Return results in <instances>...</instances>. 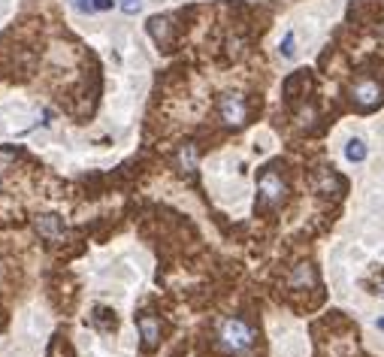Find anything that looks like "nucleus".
Segmentation results:
<instances>
[{"instance_id":"20e7f679","label":"nucleus","mask_w":384,"mask_h":357,"mask_svg":"<svg viewBox=\"0 0 384 357\" xmlns=\"http://www.w3.org/2000/svg\"><path fill=\"white\" fill-rule=\"evenodd\" d=\"M218 118H221L227 127H242L249 122V103H245V97L236 94V91L221 94L218 97Z\"/></svg>"},{"instance_id":"f8f14e48","label":"nucleus","mask_w":384,"mask_h":357,"mask_svg":"<svg viewBox=\"0 0 384 357\" xmlns=\"http://www.w3.org/2000/svg\"><path fill=\"white\" fill-rule=\"evenodd\" d=\"M294 45H297V40H294V31H288V34H285V40H281V45H279V52L285 54V58H294V52H297Z\"/></svg>"},{"instance_id":"423d86ee","label":"nucleus","mask_w":384,"mask_h":357,"mask_svg":"<svg viewBox=\"0 0 384 357\" xmlns=\"http://www.w3.org/2000/svg\"><path fill=\"white\" fill-rule=\"evenodd\" d=\"M149 34H152V40L158 43L163 52H170V45H172V22H170V15L149 18Z\"/></svg>"},{"instance_id":"dca6fc26","label":"nucleus","mask_w":384,"mask_h":357,"mask_svg":"<svg viewBox=\"0 0 384 357\" xmlns=\"http://www.w3.org/2000/svg\"><path fill=\"white\" fill-rule=\"evenodd\" d=\"M376 327H378V330L384 333V315H381V318H378V321H376Z\"/></svg>"},{"instance_id":"39448f33","label":"nucleus","mask_w":384,"mask_h":357,"mask_svg":"<svg viewBox=\"0 0 384 357\" xmlns=\"http://www.w3.org/2000/svg\"><path fill=\"white\" fill-rule=\"evenodd\" d=\"M136 327H140L142 349H154V345L161 342V321L152 312H140V315H136Z\"/></svg>"},{"instance_id":"f03ea898","label":"nucleus","mask_w":384,"mask_h":357,"mask_svg":"<svg viewBox=\"0 0 384 357\" xmlns=\"http://www.w3.org/2000/svg\"><path fill=\"white\" fill-rule=\"evenodd\" d=\"M288 194V182L276 167H267L258 176V203L260 209H276Z\"/></svg>"},{"instance_id":"ddd939ff","label":"nucleus","mask_w":384,"mask_h":357,"mask_svg":"<svg viewBox=\"0 0 384 357\" xmlns=\"http://www.w3.org/2000/svg\"><path fill=\"white\" fill-rule=\"evenodd\" d=\"M121 9L127 15H136L142 9V0H121Z\"/></svg>"},{"instance_id":"7ed1b4c3","label":"nucleus","mask_w":384,"mask_h":357,"mask_svg":"<svg viewBox=\"0 0 384 357\" xmlns=\"http://www.w3.org/2000/svg\"><path fill=\"white\" fill-rule=\"evenodd\" d=\"M348 97L357 109H367L369 112V109H378L384 103V85L376 76H360V79H354V85L348 88Z\"/></svg>"},{"instance_id":"f3484780","label":"nucleus","mask_w":384,"mask_h":357,"mask_svg":"<svg viewBox=\"0 0 384 357\" xmlns=\"http://www.w3.org/2000/svg\"><path fill=\"white\" fill-rule=\"evenodd\" d=\"M378 294H381V297H384V288H381V291H378Z\"/></svg>"},{"instance_id":"9b49d317","label":"nucleus","mask_w":384,"mask_h":357,"mask_svg":"<svg viewBox=\"0 0 384 357\" xmlns=\"http://www.w3.org/2000/svg\"><path fill=\"white\" fill-rule=\"evenodd\" d=\"M94 324L100 330H115V312H109V309H94Z\"/></svg>"},{"instance_id":"f257e3e1","label":"nucleus","mask_w":384,"mask_h":357,"mask_svg":"<svg viewBox=\"0 0 384 357\" xmlns=\"http://www.w3.org/2000/svg\"><path fill=\"white\" fill-rule=\"evenodd\" d=\"M218 342H221L224 351L242 354L254 345V330L242 321V318H227V321L221 324V333H218Z\"/></svg>"},{"instance_id":"0eeeda50","label":"nucleus","mask_w":384,"mask_h":357,"mask_svg":"<svg viewBox=\"0 0 384 357\" xmlns=\"http://www.w3.org/2000/svg\"><path fill=\"white\" fill-rule=\"evenodd\" d=\"M290 288L294 291H315L318 288V276H315V267L312 263H300L290 272Z\"/></svg>"},{"instance_id":"4468645a","label":"nucleus","mask_w":384,"mask_h":357,"mask_svg":"<svg viewBox=\"0 0 384 357\" xmlns=\"http://www.w3.org/2000/svg\"><path fill=\"white\" fill-rule=\"evenodd\" d=\"M112 6H115V0H91V13H106Z\"/></svg>"},{"instance_id":"6e6552de","label":"nucleus","mask_w":384,"mask_h":357,"mask_svg":"<svg viewBox=\"0 0 384 357\" xmlns=\"http://www.w3.org/2000/svg\"><path fill=\"white\" fill-rule=\"evenodd\" d=\"M36 231H40L45 240H61V236H64V221L58 215H40V218H36Z\"/></svg>"},{"instance_id":"9d476101","label":"nucleus","mask_w":384,"mask_h":357,"mask_svg":"<svg viewBox=\"0 0 384 357\" xmlns=\"http://www.w3.org/2000/svg\"><path fill=\"white\" fill-rule=\"evenodd\" d=\"M179 167H182V173H194L197 170V149H194V145H185V149L179 152Z\"/></svg>"},{"instance_id":"1a4fd4ad","label":"nucleus","mask_w":384,"mask_h":357,"mask_svg":"<svg viewBox=\"0 0 384 357\" xmlns=\"http://www.w3.org/2000/svg\"><path fill=\"white\" fill-rule=\"evenodd\" d=\"M367 143L363 140H357V136H354V140H348L345 143V158H348L351 163H360V161H367Z\"/></svg>"},{"instance_id":"2eb2a0df","label":"nucleus","mask_w":384,"mask_h":357,"mask_svg":"<svg viewBox=\"0 0 384 357\" xmlns=\"http://www.w3.org/2000/svg\"><path fill=\"white\" fill-rule=\"evenodd\" d=\"M76 3V9H82V13H91V0H73Z\"/></svg>"}]
</instances>
